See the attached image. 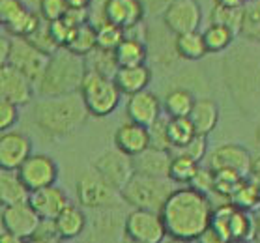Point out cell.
<instances>
[{
	"label": "cell",
	"mask_w": 260,
	"mask_h": 243,
	"mask_svg": "<svg viewBox=\"0 0 260 243\" xmlns=\"http://www.w3.org/2000/svg\"><path fill=\"white\" fill-rule=\"evenodd\" d=\"M213 204L206 193L191 185L174 187L161 206L159 215L165 225L167 236L176 241H199L202 232L210 226Z\"/></svg>",
	"instance_id": "1"
},
{
	"label": "cell",
	"mask_w": 260,
	"mask_h": 243,
	"mask_svg": "<svg viewBox=\"0 0 260 243\" xmlns=\"http://www.w3.org/2000/svg\"><path fill=\"white\" fill-rule=\"evenodd\" d=\"M90 114L79 92L51 95L34 105V122L43 135L68 136L84 125Z\"/></svg>",
	"instance_id": "2"
},
{
	"label": "cell",
	"mask_w": 260,
	"mask_h": 243,
	"mask_svg": "<svg viewBox=\"0 0 260 243\" xmlns=\"http://www.w3.org/2000/svg\"><path fill=\"white\" fill-rule=\"evenodd\" d=\"M84 73H86L84 56L71 53L66 47H60L49 56L45 70L34 83V88L43 97L73 94L81 88Z\"/></svg>",
	"instance_id": "3"
},
{
	"label": "cell",
	"mask_w": 260,
	"mask_h": 243,
	"mask_svg": "<svg viewBox=\"0 0 260 243\" xmlns=\"http://www.w3.org/2000/svg\"><path fill=\"white\" fill-rule=\"evenodd\" d=\"M172 189H174V182H171L169 178L133 172V176L120 189V196L131 207L159 212Z\"/></svg>",
	"instance_id": "4"
},
{
	"label": "cell",
	"mask_w": 260,
	"mask_h": 243,
	"mask_svg": "<svg viewBox=\"0 0 260 243\" xmlns=\"http://www.w3.org/2000/svg\"><path fill=\"white\" fill-rule=\"evenodd\" d=\"M79 94L83 97L88 114L95 118H105L109 114H113L122 97V92L118 90L113 77H107L90 70H86L84 73Z\"/></svg>",
	"instance_id": "5"
},
{
	"label": "cell",
	"mask_w": 260,
	"mask_h": 243,
	"mask_svg": "<svg viewBox=\"0 0 260 243\" xmlns=\"http://www.w3.org/2000/svg\"><path fill=\"white\" fill-rule=\"evenodd\" d=\"M210 228L219 236L221 243L249 241L253 239V215L232 202L213 207Z\"/></svg>",
	"instance_id": "6"
},
{
	"label": "cell",
	"mask_w": 260,
	"mask_h": 243,
	"mask_svg": "<svg viewBox=\"0 0 260 243\" xmlns=\"http://www.w3.org/2000/svg\"><path fill=\"white\" fill-rule=\"evenodd\" d=\"M124 234L133 243H161L167 237L159 212L133 207L124 221Z\"/></svg>",
	"instance_id": "7"
},
{
	"label": "cell",
	"mask_w": 260,
	"mask_h": 243,
	"mask_svg": "<svg viewBox=\"0 0 260 243\" xmlns=\"http://www.w3.org/2000/svg\"><path fill=\"white\" fill-rule=\"evenodd\" d=\"M75 191L79 204L88 210H103L113 206L118 193L98 172H83L75 184Z\"/></svg>",
	"instance_id": "8"
},
{
	"label": "cell",
	"mask_w": 260,
	"mask_h": 243,
	"mask_svg": "<svg viewBox=\"0 0 260 243\" xmlns=\"http://www.w3.org/2000/svg\"><path fill=\"white\" fill-rule=\"evenodd\" d=\"M49 60V54L36 49L26 38H13L10 47V58L8 64L21 72L24 77H28L32 83H36L40 75L45 70V64Z\"/></svg>",
	"instance_id": "9"
},
{
	"label": "cell",
	"mask_w": 260,
	"mask_h": 243,
	"mask_svg": "<svg viewBox=\"0 0 260 243\" xmlns=\"http://www.w3.org/2000/svg\"><path fill=\"white\" fill-rule=\"evenodd\" d=\"M42 17L30 12L23 0H0V23L13 38H26L36 30Z\"/></svg>",
	"instance_id": "10"
},
{
	"label": "cell",
	"mask_w": 260,
	"mask_h": 243,
	"mask_svg": "<svg viewBox=\"0 0 260 243\" xmlns=\"http://www.w3.org/2000/svg\"><path fill=\"white\" fill-rule=\"evenodd\" d=\"M19 178L23 180L28 191L42 189L47 185L56 184L58 180V165L54 163L53 157L43 154H30L28 159L17 168Z\"/></svg>",
	"instance_id": "11"
},
{
	"label": "cell",
	"mask_w": 260,
	"mask_h": 243,
	"mask_svg": "<svg viewBox=\"0 0 260 243\" xmlns=\"http://www.w3.org/2000/svg\"><path fill=\"white\" fill-rule=\"evenodd\" d=\"M95 172L101 178L105 180L107 184L118 191L125 185V182L133 176V159L131 155L116 150H109L105 154H101L94 163Z\"/></svg>",
	"instance_id": "12"
},
{
	"label": "cell",
	"mask_w": 260,
	"mask_h": 243,
	"mask_svg": "<svg viewBox=\"0 0 260 243\" xmlns=\"http://www.w3.org/2000/svg\"><path fill=\"white\" fill-rule=\"evenodd\" d=\"M38 223H40V217L34 212V207L28 204V200L2 207V214H0L2 230L13 234L21 241H28Z\"/></svg>",
	"instance_id": "13"
},
{
	"label": "cell",
	"mask_w": 260,
	"mask_h": 243,
	"mask_svg": "<svg viewBox=\"0 0 260 243\" xmlns=\"http://www.w3.org/2000/svg\"><path fill=\"white\" fill-rule=\"evenodd\" d=\"M165 26L174 34L199 30L202 23V8L197 0H172L163 13Z\"/></svg>",
	"instance_id": "14"
},
{
	"label": "cell",
	"mask_w": 260,
	"mask_h": 243,
	"mask_svg": "<svg viewBox=\"0 0 260 243\" xmlns=\"http://www.w3.org/2000/svg\"><path fill=\"white\" fill-rule=\"evenodd\" d=\"M32 154V141L21 131L0 133V170H17Z\"/></svg>",
	"instance_id": "15"
},
{
	"label": "cell",
	"mask_w": 260,
	"mask_h": 243,
	"mask_svg": "<svg viewBox=\"0 0 260 243\" xmlns=\"http://www.w3.org/2000/svg\"><path fill=\"white\" fill-rule=\"evenodd\" d=\"M251 165H253V157L249 154V150L240 144H221L208 157V166L212 170L226 168V170L238 172L242 178L249 176Z\"/></svg>",
	"instance_id": "16"
},
{
	"label": "cell",
	"mask_w": 260,
	"mask_h": 243,
	"mask_svg": "<svg viewBox=\"0 0 260 243\" xmlns=\"http://www.w3.org/2000/svg\"><path fill=\"white\" fill-rule=\"evenodd\" d=\"M34 95V83L10 64L0 67V97L15 103L17 107L28 105Z\"/></svg>",
	"instance_id": "17"
},
{
	"label": "cell",
	"mask_w": 260,
	"mask_h": 243,
	"mask_svg": "<svg viewBox=\"0 0 260 243\" xmlns=\"http://www.w3.org/2000/svg\"><path fill=\"white\" fill-rule=\"evenodd\" d=\"M142 17L144 6L141 0H105L101 6V19L124 30L139 24Z\"/></svg>",
	"instance_id": "18"
},
{
	"label": "cell",
	"mask_w": 260,
	"mask_h": 243,
	"mask_svg": "<svg viewBox=\"0 0 260 243\" xmlns=\"http://www.w3.org/2000/svg\"><path fill=\"white\" fill-rule=\"evenodd\" d=\"M125 114L131 122L148 127L161 116L159 97L146 88L141 90V92H135V94L129 95V99L125 103Z\"/></svg>",
	"instance_id": "19"
},
{
	"label": "cell",
	"mask_w": 260,
	"mask_h": 243,
	"mask_svg": "<svg viewBox=\"0 0 260 243\" xmlns=\"http://www.w3.org/2000/svg\"><path fill=\"white\" fill-rule=\"evenodd\" d=\"M28 204L34 207V212L40 219H54L70 204V200H68L64 189H60L53 184L42 187V189L30 191Z\"/></svg>",
	"instance_id": "20"
},
{
	"label": "cell",
	"mask_w": 260,
	"mask_h": 243,
	"mask_svg": "<svg viewBox=\"0 0 260 243\" xmlns=\"http://www.w3.org/2000/svg\"><path fill=\"white\" fill-rule=\"evenodd\" d=\"M133 159V170L148 174V176H159V178H169V166H171L172 152L171 150H161L148 146L141 154L131 157Z\"/></svg>",
	"instance_id": "21"
},
{
	"label": "cell",
	"mask_w": 260,
	"mask_h": 243,
	"mask_svg": "<svg viewBox=\"0 0 260 243\" xmlns=\"http://www.w3.org/2000/svg\"><path fill=\"white\" fill-rule=\"evenodd\" d=\"M114 146L124 152L127 155H137L141 154L142 150H146L150 146V135H148V127L135 122H127L122 124L114 133Z\"/></svg>",
	"instance_id": "22"
},
{
	"label": "cell",
	"mask_w": 260,
	"mask_h": 243,
	"mask_svg": "<svg viewBox=\"0 0 260 243\" xmlns=\"http://www.w3.org/2000/svg\"><path fill=\"white\" fill-rule=\"evenodd\" d=\"M113 79L122 94L131 95L135 94V92H141V90L148 88V84L152 81V72L144 64L124 65V67L116 70Z\"/></svg>",
	"instance_id": "23"
},
{
	"label": "cell",
	"mask_w": 260,
	"mask_h": 243,
	"mask_svg": "<svg viewBox=\"0 0 260 243\" xmlns=\"http://www.w3.org/2000/svg\"><path fill=\"white\" fill-rule=\"evenodd\" d=\"M189 122L193 125L197 135L208 136L215 129V125L219 122V107L213 99L202 97V99H195L193 107L189 113Z\"/></svg>",
	"instance_id": "24"
},
{
	"label": "cell",
	"mask_w": 260,
	"mask_h": 243,
	"mask_svg": "<svg viewBox=\"0 0 260 243\" xmlns=\"http://www.w3.org/2000/svg\"><path fill=\"white\" fill-rule=\"evenodd\" d=\"M53 221L60 239H75L86 228V215L81 207L73 204H68Z\"/></svg>",
	"instance_id": "25"
},
{
	"label": "cell",
	"mask_w": 260,
	"mask_h": 243,
	"mask_svg": "<svg viewBox=\"0 0 260 243\" xmlns=\"http://www.w3.org/2000/svg\"><path fill=\"white\" fill-rule=\"evenodd\" d=\"M30 191L19 178L17 170H0V206H12L28 200Z\"/></svg>",
	"instance_id": "26"
},
{
	"label": "cell",
	"mask_w": 260,
	"mask_h": 243,
	"mask_svg": "<svg viewBox=\"0 0 260 243\" xmlns=\"http://www.w3.org/2000/svg\"><path fill=\"white\" fill-rule=\"evenodd\" d=\"M113 53L118 67H124V65H139V64H144V60H146L144 42L129 36H124V40L118 43V47L114 49Z\"/></svg>",
	"instance_id": "27"
},
{
	"label": "cell",
	"mask_w": 260,
	"mask_h": 243,
	"mask_svg": "<svg viewBox=\"0 0 260 243\" xmlns=\"http://www.w3.org/2000/svg\"><path fill=\"white\" fill-rule=\"evenodd\" d=\"M174 47H176V53L185 60H201L208 54V49L204 45L202 34L199 30L178 34Z\"/></svg>",
	"instance_id": "28"
},
{
	"label": "cell",
	"mask_w": 260,
	"mask_h": 243,
	"mask_svg": "<svg viewBox=\"0 0 260 243\" xmlns=\"http://www.w3.org/2000/svg\"><path fill=\"white\" fill-rule=\"evenodd\" d=\"M167 135H169V143H171V152L176 148H182L183 144H187L197 135L193 125H191L187 116H176V118L167 120Z\"/></svg>",
	"instance_id": "29"
},
{
	"label": "cell",
	"mask_w": 260,
	"mask_h": 243,
	"mask_svg": "<svg viewBox=\"0 0 260 243\" xmlns=\"http://www.w3.org/2000/svg\"><path fill=\"white\" fill-rule=\"evenodd\" d=\"M68 51L79 54V56H86L95 49V26L92 23H84L75 28L71 40L66 45Z\"/></svg>",
	"instance_id": "30"
},
{
	"label": "cell",
	"mask_w": 260,
	"mask_h": 243,
	"mask_svg": "<svg viewBox=\"0 0 260 243\" xmlns=\"http://www.w3.org/2000/svg\"><path fill=\"white\" fill-rule=\"evenodd\" d=\"M199 165L201 163H197L195 159H191L187 155L172 154L171 166H169V180L178 185H187L191 178L195 176Z\"/></svg>",
	"instance_id": "31"
},
{
	"label": "cell",
	"mask_w": 260,
	"mask_h": 243,
	"mask_svg": "<svg viewBox=\"0 0 260 243\" xmlns=\"http://www.w3.org/2000/svg\"><path fill=\"white\" fill-rule=\"evenodd\" d=\"M193 103H195V97L189 90L178 88L167 94L163 107H165L167 116L176 118V116H189Z\"/></svg>",
	"instance_id": "32"
},
{
	"label": "cell",
	"mask_w": 260,
	"mask_h": 243,
	"mask_svg": "<svg viewBox=\"0 0 260 243\" xmlns=\"http://www.w3.org/2000/svg\"><path fill=\"white\" fill-rule=\"evenodd\" d=\"M84 62H86V70L101 73V75H107V77H114V73L118 70L114 53L113 51H105V49L95 47L92 53H88L84 56Z\"/></svg>",
	"instance_id": "33"
},
{
	"label": "cell",
	"mask_w": 260,
	"mask_h": 243,
	"mask_svg": "<svg viewBox=\"0 0 260 243\" xmlns=\"http://www.w3.org/2000/svg\"><path fill=\"white\" fill-rule=\"evenodd\" d=\"M202 40H204L208 53H221V51H225L232 43L234 34L226 26H223V24L212 23L202 32Z\"/></svg>",
	"instance_id": "34"
},
{
	"label": "cell",
	"mask_w": 260,
	"mask_h": 243,
	"mask_svg": "<svg viewBox=\"0 0 260 243\" xmlns=\"http://www.w3.org/2000/svg\"><path fill=\"white\" fill-rule=\"evenodd\" d=\"M94 26H95V47L98 49L114 51L125 36L124 28H120V26L109 23V21H101V23L94 24Z\"/></svg>",
	"instance_id": "35"
},
{
	"label": "cell",
	"mask_w": 260,
	"mask_h": 243,
	"mask_svg": "<svg viewBox=\"0 0 260 243\" xmlns=\"http://www.w3.org/2000/svg\"><path fill=\"white\" fill-rule=\"evenodd\" d=\"M240 34H243L251 42H260V0L249 2L247 6L243 4Z\"/></svg>",
	"instance_id": "36"
},
{
	"label": "cell",
	"mask_w": 260,
	"mask_h": 243,
	"mask_svg": "<svg viewBox=\"0 0 260 243\" xmlns=\"http://www.w3.org/2000/svg\"><path fill=\"white\" fill-rule=\"evenodd\" d=\"M243 180L245 178H242L234 170H226V168L213 170V193H217L219 196H225V198H231L234 195V191L242 185Z\"/></svg>",
	"instance_id": "37"
},
{
	"label": "cell",
	"mask_w": 260,
	"mask_h": 243,
	"mask_svg": "<svg viewBox=\"0 0 260 243\" xmlns=\"http://www.w3.org/2000/svg\"><path fill=\"white\" fill-rule=\"evenodd\" d=\"M242 15H243V6L238 8H225V6H217L213 8L212 12V23H219L226 26L231 30L234 36L240 34V28H242Z\"/></svg>",
	"instance_id": "38"
},
{
	"label": "cell",
	"mask_w": 260,
	"mask_h": 243,
	"mask_svg": "<svg viewBox=\"0 0 260 243\" xmlns=\"http://www.w3.org/2000/svg\"><path fill=\"white\" fill-rule=\"evenodd\" d=\"M26 40H28L36 49H40L42 53L49 54V56H51L54 51H58L60 49V45L54 42L53 34H51V30H49V23L47 21H43V19L40 21V24L36 26L34 32L26 36Z\"/></svg>",
	"instance_id": "39"
},
{
	"label": "cell",
	"mask_w": 260,
	"mask_h": 243,
	"mask_svg": "<svg viewBox=\"0 0 260 243\" xmlns=\"http://www.w3.org/2000/svg\"><path fill=\"white\" fill-rule=\"evenodd\" d=\"M229 200H231L234 206L245 210V212H254V210H258L260 207L258 193L253 189V185L249 184L247 180H243L242 185L234 191V195H232Z\"/></svg>",
	"instance_id": "40"
},
{
	"label": "cell",
	"mask_w": 260,
	"mask_h": 243,
	"mask_svg": "<svg viewBox=\"0 0 260 243\" xmlns=\"http://www.w3.org/2000/svg\"><path fill=\"white\" fill-rule=\"evenodd\" d=\"M167 120L169 116H159L154 124L148 125V135H150V146L161 150H171L169 135H167Z\"/></svg>",
	"instance_id": "41"
},
{
	"label": "cell",
	"mask_w": 260,
	"mask_h": 243,
	"mask_svg": "<svg viewBox=\"0 0 260 243\" xmlns=\"http://www.w3.org/2000/svg\"><path fill=\"white\" fill-rule=\"evenodd\" d=\"M172 154H182L187 155L191 159H195L197 163H201L208 154V143L204 135H195L187 144H183L182 148L172 150Z\"/></svg>",
	"instance_id": "42"
},
{
	"label": "cell",
	"mask_w": 260,
	"mask_h": 243,
	"mask_svg": "<svg viewBox=\"0 0 260 243\" xmlns=\"http://www.w3.org/2000/svg\"><path fill=\"white\" fill-rule=\"evenodd\" d=\"M75 28H77V26L71 24L66 17H60V19H56V21H51V23H49V30H51L54 42L58 43L60 47H66V45H68V42H70L71 36H73V32H75Z\"/></svg>",
	"instance_id": "43"
},
{
	"label": "cell",
	"mask_w": 260,
	"mask_h": 243,
	"mask_svg": "<svg viewBox=\"0 0 260 243\" xmlns=\"http://www.w3.org/2000/svg\"><path fill=\"white\" fill-rule=\"evenodd\" d=\"M28 241H38V243H54L60 241L58 232H56V226H54L53 219H40L36 230L32 232Z\"/></svg>",
	"instance_id": "44"
},
{
	"label": "cell",
	"mask_w": 260,
	"mask_h": 243,
	"mask_svg": "<svg viewBox=\"0 0 260 243\" xmlns=\"http://www.w3.org/2000/svg\"><path fill=\"white\" fill-rule=\"evenodd\" d=\"M68 8L70 6L66 0H40V17L51 23V21L64 17Z\"/></svg>",
	"instance_id": "45"
},
{
	"label": "cell",
	"mask_w": 260,
	"mask_h": 243,
	"mask_svg": "<svg viewBox=\"0 0 260 243\" xmlns=\"http://www.w3.org/2000/svg\"><path fill=\"white\" fill-rule=\"evenodd\" d=\"M19 122V107L15 103L0 97V133L12 129Z\"/></svg>",
	"instance_id": "46"
},
{
	"label": "cell",
	"mask_w": 260,
	"mask_h": 243,
	"mask_svg": "<svg viewBox=\"0 0 260 243\" xmlns=\"http://www.w3.org/2000/svg\"><path fill=\"white\" fill-rule=\"evenodd\" d=\"M187 185H191L193 189L201 191V193H213V170L210 166H201L197 168L195 176L191 178V182Z\"/></svg>",
	"instance_id": "47"
},
{
	"label": "cell",
	"mask_w": 260,
	"mask_h": 243,
	"mask_svg": "<svg viewBox=\"0 0 260 243\" xmlns=\"http://www.w3.org/2000/svg\"><path fill=\"white\" fill-rule=\"evenodd\" d=\"M10 47H12V40L6 36H0V67L8 64V58H10Z\"/></svg>",
	"instance_id": "48"
},
{
	"label": "cell",
	"mask_w": 260,
	"mask_h": 243,
	"mask_svg": "<svg viewBox=\"0 0 260 243\" xmlns=\"http://www.w3.org/2000/svg\"><path fill=\"white\" fill-rule=\"evenodd\" d=\"M249 182V184L253 185V189L258 193V196H260V170H251L249 172V176L245 178Z\"/></svg>",
	"instance_id": "49"
},
{
	"label": "cell",
	"mask_w": 260,
	"mask_h": 243,
	"mask_svg": "<svg viewBox=\"0 0 260 243\" xmlns=\"http://www.w3.org/2000/svg\"><path fill=\"white\" fill-rule=\"evenodd\" d=\"M251 215H253V239L254 241H260V207L256 214L251 212Z\"/></svg>",
	"instance_id": "50"
},
{
	"label": "cell",
	"mask_w": 260,
	"mask_h": 243,
	"mask_svg": "<svg viewBox=\"0 0 260 243\" xmlns=\"http://www.w3.org/2000/svg\"><path fill=\"white\" fill-rule=\"evenodd\" d=\"M213 2L217 6H225V8H238L245 4V0H213Z\"/></svg>",
	"instance_id": "51"
},
{
	"label": "cell",
	"mask_w": 260,
	"mask_h": 243,
	"mask_svg": "<svg viewBox=\"0 0 260 243\" xmlns=\"http://www.w3.org/2000/svg\"><path fill=\"white\" fill-rule=\"evenodd\" d=\"M70 8H88L94 0H66Z\"/></svg>",
	"instance_id": "52"
},
{
	"label": "cell",
	"mask_w": 260,
	"mask_h": 243,
	"mask_svg": "<svg viewBox=\"0 0 260 243\" xmlns=\"http://www.w3.org/2000/svg\"><path fill=\"white\" fill-rule=\"evenodd\" d=\"M0 243H21V239L19 237H15L13 234H10V232H2L0 234Z\"/></svg>",
	"instance_id": "53"
},
{
	"label": "cell",
	"mask_w": 260,
	"mask_h": 243,
	"mask_svg": "<svg viewBox=\"0 0 260 243\" xmlns=\"http://www.w3.org/2000/svg\"><path fill=\"white\" fill-rule=\"evenodd\" d=\"M251 170H260V155L256 159H253V165H251Z\"/></svg>",
	"instance_id": "54"
},
{
	"label": "cell",
	"mask_w": 260,
	"mask_h": 243,
	"mask_svg": "<svg viewBox=\"0 0 260 243\" xmlns=\"http://www.w3.org/2000/svg\"><path fill=\"white\" fill-rule=\"evenodd\" d=\"M256 141L260 143V120H258V124H256Z\"/></svg>",
	"instance_id": "55"
},
{
	"label": "cell",
	"mask_w": 260,
	"mask_h": 243,
	"mask_svg": "<svg viewBox=\"0 0 260 243\" xmlns=\"http://www.w3.org/2000/svg\"><path fill=\"white\" fill-rule=\"evenodd\" d=\"M245 2H254V0H245Z\"/></svg>",
	"instance_id": "56"
},
{
	"label": "cell",
	"mask_w": 260,
	"mask_h": 243,
	"mask_svg": "<svg viewBox=\"0 0 260 243\" xmlns=\"http://www.w3.org/2000/svg\"><path fill=\"white\" fill-rule=\"evenodd\" d=\"M0 28H2V23H0Z\"/></svg>",
	"instance_id": "57"
}]
</instances>
